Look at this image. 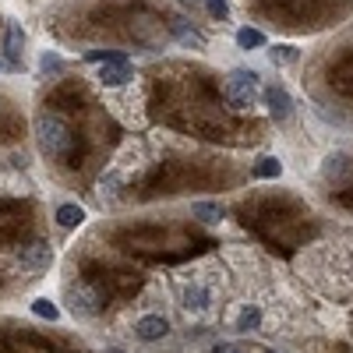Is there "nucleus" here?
<instances>
[{
    "label": "nucleus",
    "instance_id": "f257e3e1",
    "mask_svg": "<svg viewBox=\"0 0 353 353\" xmlns=\"http://www.w3.org/2000/svg\"><path fill=\"white\" fill-rule=\"evenodd\" d=\"M36 134H39V149L50 159H68L71 149H74V134H71L64 117H57V113H39Z\"/></svg>",
    "mask_w": 353,
    "mask_h": 353
},
{
    "label": "nucleus",
    "instance_id": "f03ea898",
    "mask_svg": "<svg viewBox=\"0 0 353 353\" xmlns=\"http://www.w3.org/2000/svg\"><path fill=\"white\" fill-rule=\"evenodd\" d=\"M226 103L233 106V110H248V106H254L258 103V96H261V78L254 74V71H233L230 78H226Z\"/></svg>",
    "mask_w": 353,
    "mask_h": 353
},
{
    "label": "nucleus",
    "instance_id": "7ed1b4c3",
    "mask_svg": "<svg viewBox=\"0 0 353 353\" xmlns=\"http://www.w3.org/2000/svg\"><path fill=\"white\" fill-rule=\"evenodd\" d=\"M21 50H25V32L18 21H8V32H4V64L18 68L21 64Z\"/></svg>",
    "mask_w": 353,
    "mask_h": 353
},
{
    "label": "nucleus",
    "instance_id": "20e7f679",
    "mask_svg": "<svg viewBox=\"0 0 353 353\" xmlns=\"http://www.w3.org/2000/svg\"><path fill=\"white\" fill-rule=\"evenodd\" d=\"M265 106H269V113L276 117V121H286L293 103H290V92L283 85H272V88H265Z\"/></svg>",
    "mask_w": 353,
    "mask_h": 353
},
{
    "label": "nucleus",
    "instance_id": "39448f33",
    "mask_svg": "<svg viewBox=\"0 0 353 353\" xmlns=\"http://www.w3.org/2000/svg\"><path fill=\"white\" fill-rule=\"evenodd\" d=\"M131 78H134V71H131L128 61H110V64H103V71H99V81L110 85V88L124 85V81H131Z\"/></svg>",
    "mask_w": 353,
    "mask_h": 353
},
{
    "label": "nucleus",
    "instance_id": "423d86ee",
    "mask_svg": "<svg viewBox=\"0 0 353 353\" xmlns=\"http://www.w3.org/2000/svg\"><path fill=\"white\" fill-rule=\"evenodd\" d=\"M145 343H156V339H163L166 332H170V321L166 318H159V314H149V318H141L138 321V329H134Z\"/></svg>",
    "mask_w": 353,
    "mask_h": 353
},
{
    "label": "nucleus",
    "instance_id": "0eeeda50",
    "mask_svg": "<svg viewBox=\"0 0 353 353\" xmlns=\"http://www.w3.org/2000/svg\"><path fill=\"white\" fill-rule=\"evenodd\" d=\"M350 173H353L350 156H329L325 159V176H329V181H346Z\"/></svg>",
    "mask_w": 353,
    "mask_h": 353
},
{
    "label": "nucleus",
    "instance_id": "6e6552de",
    "mask_svg": "<svg viewBox=\"0 0 353 353\" xmlns=\"http://www.w3.org/2000/svg\"><path fill=\"white\" fill-rule=\"evenodd\" d=\"M191 212H194L201 223H219V219H223V205H219V201H198Z\"/></svg>",
    "mask_w": 353,
    "mask_h": 353
},
{
    "label": "nucleus",
    "instance_id": "1a4fd4ad",
    "mask_svg": "<svg viewBox=\"0 0 353 353\" xmlns=\"http://www.w3.org/2000/svg\"><path fill=\"white\" fill-rule=\"evenodd\" d=\"M81 219H85V209H78V205H61V209H57V223H61L64 230L78 226Z\"/></svg>",
    "mask_w": 353,
    "mask_h": 353
},
{
    "label": "nucleus",
    "instance_id": "9d476101",
    "mask_svg": "<svg viewBox=\"0 0 353 353\" xmlns=\"http://www.w3.org/2000/svg\"><path fill=\"white\" fill-rule=\"evenodd\" d=\"M237 46L241 50H258V46H265V32H261V28H241V32H237Z\"/></svg>",
    "mask_w": 353,
    "mask_h": 353
},
{
    "label": "nucleus",
    "instance_id": "9b49d317",
    "mask_svg": "<svg viewBox=\"0 0 353 353\" xmlns=\"http://www.w3.org/2000/svg\"><path fill=\"white\" fill-rule=\"evenodd\" d=\"M258 325H261V311H258L254 304H251V307H244V311H241V318H237V329H241V332H254Z\"/></svg>",
    "mask_w": 353,
    "mask_h": 353
},
{
    "label": "nucleus",
    "instance_id": "f8f14e48",
    "mask_svg": "<svg viewBox=\"0 0 353 353\" xmlns=\"http://www.w3.org/2000/svg\"><path fill=\"white\" fill-rule=\"evenodd\" d=\"M25 265H43V261H50V251L43 248V244H36V248H21V254H18Z\"/></svg>",
    "mask_w": 353,
    "mask_h": 353
},
{
    "label": "nucleus",
    "instance_id": "ddd939ff",
    "mask_svg": "<svg viewBox=\"0 0 353 353\" xmlns=\"http://www.w3.org/2000/svg\"><path fill=\"white\" fill-rule=\"evenodd\" d=\"M279 173H283V163L272 159V156L258 159V166H254V176H279Z\"/></svg>",
    "mask_w": 353,
    "mask_h": 353
},
{
    "label": "nucleus",
    "instance_id": "4468645a",
    "mask_svg": "<svg viewBox=\"0 0 353 353\" xmlns=\"http://www.w3.org/2000/svg\"><path fill=\"white\" fill-rule=\"evenodd\" d=\"M74 311H85V314H92L96 311V297L88 290H81V293H74Z\"/></svg>",
    "mask_w": 353,
    "mask_h": 353
},
{
    "label": "nucleus",
    "instance_id": "2eb2a0df",
    "mask_svg": "<svg viewBox=\"0 0 353 353\" xmlns=\"http://www.w3.org/2000/svg\"><path fill=\"white\" fill-rule=\"evenodd\" d=\"M173 32H176V39L188 43V46H201V43H205V39L194 32V28H184V25H173Z\"/></svg>",
    "mask_w": 353,
    "mask_h": 353
},
{
    "label": "nucleus",
    "instance_id": "dca6fc26",
    "mask_svg": "<svg viewBox=\"0 0 353 353\" xmlns=\"http://www.w3.org/2000/svg\"><path fill=\"white\" fill-rule=\"evenodd\" d=\"M293 61H297V50L293 46H276L272 50V64H293Z\"/></svg>",
    "mask_w": 353,
    "mask_h": 353
},
{
    "label": "nucleus",
    "instance_id": "f3484780",
    "mask_svg": "<svg viewBox=\"0 0 353 353\" xmlns=\"http://www.w3.org/2000/svg\"><path fill=\"white\" fill-rule=\"evenodd\" d=\"M205 8H209V14L212 18H230V0H205Z\"/></svg>",
    "mask_w": 353,
    "mask_h": 353
},
{
    "label": "nucleus",
    "instance_id": "a211bd4d",
    "mask_svg": "<svg viewBox=\"0 0 353 353\" xmlns=\"http://www.w3.org/2000/svg\"><path fill=\"white\" fill-rule=\"evenodd\" d=\"M32 311H36L39 318H50V321H57V314H61V311H57V304H50V301H36Z\"/></svg>",
    "mask_w": 353,
    "mask_h": 353
},
{
    "label": "nucleus",
    "instance_id": "6ab92c4d",
    "mask_svg": "<svg viewBox=\"0 0 353 353\" xmlns=\"http://www.w3.org/2000/svg\"><path fill=\"white\" fill-rule=\"evenodd\" d=\"M184 301H188L184 307H205V293H201L198 286H194V290H184Z\"/></svg>",
    "mask_w": 353,
    "mask_h": 353
},
{
    "label": "nucleus",
    "instance_id": "aec40b11",
    "mask_svg": "<svg viewBox=\"0 0 353 353\" xmlns=\"http://www.w3.org/2000/svg\"><path fill=\"white\" fill-rule=\"evenodd\" d=\"M43 71H61V57H43Z\"/></svg>",
    "mask_w": 353,
    "mask_h": 353
},
{
    "label": "nucleus",
    "instance_id": "412c9836",
    "mask_svg": "<svg viewBox=\"0 0 353 353\" xmlns=\"http://www.w3.org/2000/svg\"><path fill=\"white\" fill-rule=\"evenodd\" d=\"M212 353H244V350H241V346H233V343H219Z\"/></svg>",
    "mask_w": 353,
    "mask_h": 353
},
{
    "label": "nucleus",
    "instance_id": "4be33fe9",
    "mask_svg": "<svg viewBox=\"0 0 353 353\" xmlns=\"http://www.w3.org/2000/svg\"><path fill=\"white\" fill-rule=\"evenodd\" d=\"M110 353H121V350H110Z\"/></svg>",
    "mask_w": 353,
    "mask_h": 353
}]
</instances>
